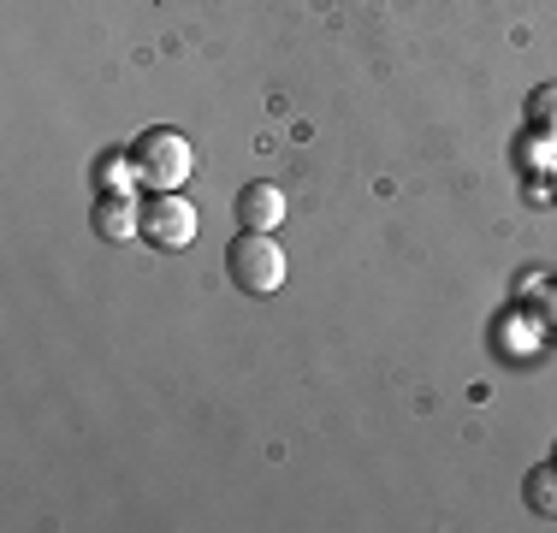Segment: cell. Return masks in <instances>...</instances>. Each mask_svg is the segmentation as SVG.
Returning <instances> with one entry per match:
<instances>
[{"label": "cell", "mask_w": 557, "mask_h": 533, "mask_svg": "<svg viewBox=\"0 0 557 533\" xmlns=\"http://www.w3.org/2000/svg\"><path fill=\"white\" fill-rule=\"evenodd\" d=\"M125 154H131V178H137L143 190H154V196L184 190V184H190V166H196L190 137H184V131H172V125L143 131Z\"/></svg>", "instance_id": "6da1fadb"}, {"label": "cell", "mask_w": 557, "mask_h": 533, "mask_svg": "<svg viewBox=\"0 0 557 533\" xmlns=\"http://www.w3.org/2000/svg\"><path fill=\"white\" fill-rule=\"evenodd\" d=\"M225 273L244 297H273V290H285V249L273 232H244L225 249Z\"/></svg>", "instance_id": "7a4b0ae2"}, {"label": "cell", "mask_w": 557, "mask_h": 533, "mask_svg": "<svg viewBox=\"0 0 557 533\" xmlns=\"http://www.w3.org/2000/svg\"><path fill=\"white\" fill-rule=\"evenodd\" d=\"M143 244L161 249V256H178V249L196 244V202L178 190L166 196H149V208H143Z\"/></svg>", "instance_id": "3957f363"}, {"label": "cell", "mask_w": 557, "mask_h": 533, "mask_svg": "<svg viewBox=\"0 0 557 533\" xmlns=\"http://www.w3.org/2000/svg\"><path fill=\"white\" fill-rule=\"evenodd\" d=\"M89 225H96V237H108V244H131V237H143V208L131 202L125 190H108L89 208Z\"/></svg>", "instance_id": "277c9868"}, {"label": "cell", "mask_w": 557, "mask_h": 533, "mask_svg": "<svg viewBox=\"0 0 557 533\" xmlns=\"http://www.w3.org/2000/svg\"><path fill=\"white\" fill-rule=\"evenodd\" d=\"M237 225H244V232H278V225H285V190H273L268 178L244 184V190H237Z\"/></svg>", "instance_id": "5b68a950"}, {"label": "cell", "mask_w": 557, "mask_h": 533, "mask_svg": "<svg viewBox=\"0 0 557 533\" xmlns=\"http://www.w3.org/2000/svg\"><path fill=\"white\" fill-rule=\"evenodd\" d=\"M522 504L534 516H552L557 522V462H540V469L522 474Z\"/></svg>", "instance_id": "8992f818"}, {"label": "cell", "mask_w": 557, "mask_h": 533, "mask_svg": "<svg viewBox=\"0 0 557 533\" xmlns=\"http://www.w3.org/2000/svg\"><path fill=\"white\" fill-rule=\"evenodd\" d=\"M528 131L557 137V84H540L534 96H528Z\"/></svg>", "instance_id": "52a82bcc"}, {"label": "cell", "mask_w": 557, "mask_h": 533, "mask_svg": "<svg viewBox=\"0 0 557 533\" xmlns=\"http://www.w3.org/2000/svg\"><path fill=\"white\" fill-rule=\"evenodd\" d=\"M552 184H557V166H552Z\"/></svg>", "instance_id": "ba28073f"}]
</instances>
